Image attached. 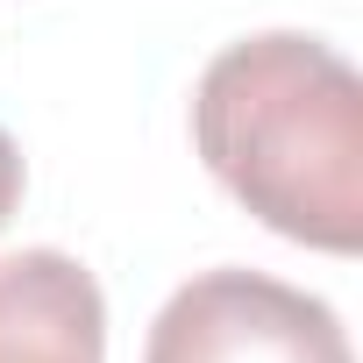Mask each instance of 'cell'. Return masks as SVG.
<instances>
[{
  "mask_svg": "<svg viewBox=\"0 0 363 363\" xmlns=\"http://www.w3.org/2000/svg\"><path fill=\"white\" fill-rule=\"evenodd\" d=\"M22 186H29L22 150H15V135H8V128H0V228L15 221V207H22Z\"/></svg>",
  "mask_w": 363,
  "mask_h": 363,
  "instance_id": "4",
  "label": "cell"
},
{
  "mask_svg": "<svg viewBox=\"0 0 363 363\" xmlns=\"http://www.w3.org/2000/svg\"><path fill=\"white\" fill-rule=\"evenodd\" d=\"M143 363H356L328 299L264 271H200L150 320Z\"/></svg>",
  "mask_w": 363,
  "mask_h": 363,
  "instance_id": "2",
  "label": "cell"
},
{
  "mask_svg": "<svg viewBox=\"0 0 363 363\" xmlns=\"http://www.w3.org/2000/svg\"><path fill=\"white\" fill-rule=\"evenodd\" d=\"M107 299L100 278L65 250L0 257V363H100Z\"/></svg>",
  "mask_w": 363,
  "mask_h": 363,
  "instance_id": "3",
  "label": "cell"
},
{
  "mask_svg": "<svg viewBox=\"0 0 363 363\" xmlns=\"http://www.w3.org/2000/svg\"><path fill=\"white\" fill-rule=\"evenodd\" d=\"M193 143L271 235L363 250V79L335 43L299 29L228 43L193 86Z\"/></svg>",
  "mask_w": 363,
  "mask_h": 363,
  "instance_id": "1",
  "label": "cell"
}]
</instances>
